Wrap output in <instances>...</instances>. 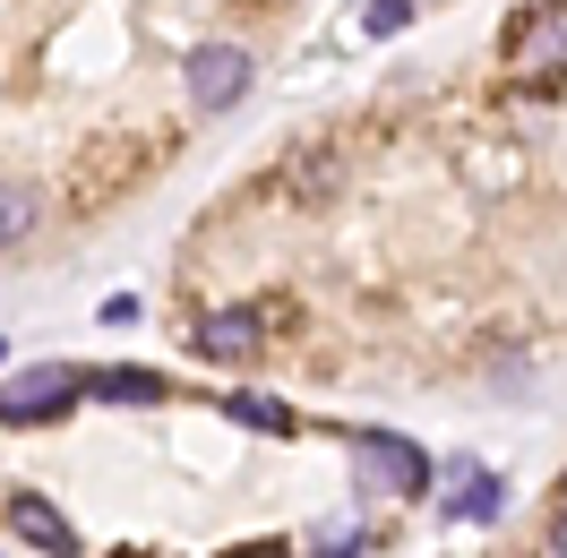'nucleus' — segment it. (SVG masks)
Listing matches in <instances>:
<instances>
[{
	"label": "nucleus",
	"instance_id": "nucleus-1",
	"mask_svg": "<svg viewBox=\"0 0 567 558\" xmlns=\"http://www.w3.org/2000/svg\"><path fill=\"white\" fill-rule=\"evenodd\" d=\"M498 52H507V70H516V78H559L567 70V0H533L525 18L507 27Z\"/></svg>",
	"mask_w": 567,
	"mask_h": 558
},
{
	"label": "nucleus",
	"instance_id": "nucleus-2",
	"mask_svg": "<svg viewBox=\"0 0 567 558\" xmlns=\"http://www.w3.org/2000/svg\"><path fill=\"white\" fill-rule=\"evenodd\" d=\"M78 395H86V379L61 370V361H43V370H18V379L0 386V421H9V430H35V421L70 413Z\"/></svg>",
	"mask_w": 567,
	"mask_h": 558
},
{
	"label": "nucleus",
	"instance_id": "nucleus-3",
	"mask_svg": "<svg viewBox=\"0 0 567 558\" xmlns=\"http://www.w3.org/2000/svg\"><path fill=\"white\" fill-rule=\"evenodd\" d=\"M241 95H249V52H233V43L189 52V104L198 112H233Z\"/></svg>",
	"mask_w": 567,
	"mask_h": 558
},
{
	"label": "nucleus",
	"instance_id": "nucleus-4",
	"mask_svg": "<svg viewBox=\"0 0 567 558\" xmlns=\"http://www.w3.org/2000/svg\"><path fill=\"white\" fill-rule=\"evenodd\" d=\"M353 455H361V464H370L388 489H422V482H430V455H422V447H404L395 430H361Z\"/></svg>",
	"mask_w": 567,
	"mask_h": 558
},
{
	"label": "nucleus",
	"instance_id": "nucleus-5",
	"mask_svg": "<svg viewBox=\"0 0 567 558\" xmlns=\"http://www.w3.org/2000/svg\"><path fill=\"white\" fill-rule=\"evenodd\" d=\"M9 524L35 541V550H52V558H78V533H70V516L52 507V498H35V489H18L9 498Z\"/></svg>",
	"mask_w": 567,
	"mask_h": 558
},
{
	"label": "nucleus",
	"instance_id": "nucleus-6",
	"mask_svg": "<svg viewBox=\"0 0 567 558\" xmlns=\"http://www.w3.org/2000/svg\"><path fill=\"white\" fill-rule=\"evenodd\" d=\"M258 327H267L258 310H215V318H198L189 344L207 352V361H249V352H258Z\"/></svg>",
	"mask_w": 567,
	"mask_h": 558
},
{
	"label": "nucleus",
	"instance_id": "nucleus-7",
	"mask_svg": "<svg viewBox=\"0 0 567 558\" xmlns=\"http://www.w3.org/2000/svg\"><path fill=\"white\" fill-rule=\"evenodd\" d=\"M86 395H104V404H155V395H164V379H155V370H95V379H86Z\"/></svg>",
	"mask_w": 567,
	"mask_h": 558
},
{
	"label": "nucleus",
	"instance_id": "nucleus-8",
	"mask_svg": "<svg viewBox=\"0 0 567 558\" xmlns=\"http://www.w3.org/2000/svg\"><path fill=\"white\" fill-rule=\"evenodd\" d=\"M498 507H507V489H498L491 473H464V489H456V507H447V516L482 524V516H498Z\"/></svg>",
	"mask_w": 567,
	"mask_h": 558
},
{
	"label": "nucleus",
	"instance_id": "nucleus-9",
	"mask_svg": "<svg viewBox=\"0 0 567 558\" xmlns=\"http://www.w3.org/2000/svg\"><path fill=\"white\" fill-rule=\"evenodd\" d=\"M224 413L241 421V430H267V438H284V430H292V413H284L276 395H233V404H224Z\"/></svg>",
	"mask_w": 567,
	"mask_h": 558
},
{
	"label": "nucleus",
	"instance_id": "nucleus-10",
	"mask_svg": "<svg viewBox=\"0 0 567 558\" xmlns=\"http://www.w3.org/2000/svg\"><path fill=\"white\" fill-rule=\"evenodd\" d=\"M27 232H35V198H27L18 180H0V249L27 241Z\"/></svg>",
	"mask_w": 567,
	"mask_h": 558
},
{
	"label": "nucleus",
	"instance_id": "nucleus-11",
	"mask_svg": "<svg viewBox=\"0 0 567 558\" xmlns=\"http://www.w3.org/2000/svg\"><path fill=\"white\" fill-rule=\"evenodd\" d=\"M327 180H336V155H327V146H310V155H301V164L284 173V189H292V198H319Z\"/></svg>",
	"mask_w": 567,
	"mask_h": 558
},
{
	"label": "nucleus",
	"instance_id": "nucleus-12",
	"mask_svg": "<svg viewBox=\"0 0 567 558\" xmlns=\"http://www.w3.org/2000/svg\"><path fill=\"white\" fill-rule=\"evenodd\" d=\"M413 9H422V0H370V18H361V27H370V35H404V27H413Z\"/></svg>",
	"mask_w": 567,
	"mask_h": 558
},
{
	"label": "nucleus",
	"instance_id": "nucleus-13",
	"mask_svg": "<svg viewBox=\"0 0 567 558\" xmlns=\"http://www.w3.org/2000/svg\"><path fill=\"white\" fill-rule=\"evenodd\" d=\"M550 550L567 558V498H559V516H550Z\"/></svg>",
	"mask_w": 567,
	"mask_h": 558
},
{
	"label": "nucleus",
	"instance_id": "nucleus-14",
	"mask_svg": "<svg viewBox=\"0 0 567 558\" xmlns=\"http://www.w3.org/2000/svg\"><path fill=\"white\" fill-rule=\"evenodd\" d=\"M233 558H284V541H249V550H233Z\"/></svg>",
	"mask_w": 567,
	"mask_h": 558
},
{
	"label": "nucleus",
	"instance_id": "nucleus-15",
	"mask_svg": "<svg viewBox=\"0 0 567 558\" xmlns=\"http://www.w3.org/2000/svg\"><path fill=\"white\" fill-rule=\"evenodd\" d=\"M0 352H9V335H0Z\"/></svg>",
	"mask_w": 567,
	"mask_h": 558
}]
</instances>
